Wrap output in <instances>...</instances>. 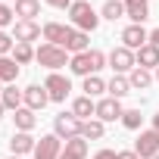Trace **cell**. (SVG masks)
Listing matches in <instances>:
<instances>
[{"instance_id": "obj_28", "label": "cell", "mask_w": 159, "mask_h": 159, "mask_svg": "<svg viewBox=\"0 0 159 159\" xmlns=\"http://www.w3.org/2000/svg\"><path fill=\"white\" fill-rule=\"evenodd\" d=\"M81 91H84V97H100V94L106 91V81H103L100 75H91V78H84Z\"/></svg>"}, {"instance_id": "obj_30", "label": "cell", "mask_w": 159, "mask_h": 159, "mask_svg": "<svg viewBox=\"0 0 159 159\" xmlns=\"http://www.w3.org/2000/svg\"><path fill=\"white\" fill-rule=\"evenodd\" d=\"M140 122H143L140 109H125V116H122V125H125L128 131H137V128H140Z\"/></svg>"}, {"instance_id": "obj_16", "label": "cell", "mask_w": 159, "mask_h": 159, "mask_svg": "<svg viewBox=\"0 0 159 159\" xmlns=\"http://www.w3.org/2000/svg\"><path fill=\"white\" fill-rule=\"evenodd\" d=\"M59 159H88V140L78 134V137H69L66 140V147H62V153H59Z\"/></svg>"}, {"instance_id": "obj_32", "label": "cell", "mask_w": 159, "mask_h": 159, "mask_svg": "<svg viewBox=\"0 0 159 159\" xmlns=\"http://www.w3.org/2000/svg\"><path fill=\"white\" fill-rule=\"evenodd\" d=\"M13 19H16L13 7H7L3 0H0V28H7V25H13Z\"/></svg>"}, {"instance_id": "obj_27", "label": "cell", "mask_w": 159, "mask_h": 159, "mask_svg": "<svg viewBox=\"0 0 159 159\" xmlns=\"http://www.w3.org/2000/svg\"><path fill=\"white\" fill-rule=\"evenodd\" d=\"M122 16H125V3H122V0H106V3L100 7V19L116 22V19H122Z\"/></svg>"}, {"instance_id": "obj_35", "label": "cell", "mask_w": 159, "mask_h": 159, "mask_svg": "<svg viewBox=\"0 0 159 159\" xmlns=\"http://www.w3.org/2000/svg\"><path fill=\"white\" fill-rule=\"evenodd\" d=\"M116 159H140V156H137V153H134V150H122V153H119V156H116Z\"/></svg>"}, {"instance_id": "obj_3", "label": "cell", "mask_w": 159, "mask_h": 159, "mask_svg": "<svg viewBox=\"0 0 159 159\" xmlns=\"http://www.w3.org/2000/svg\"><path fill=\"white\" fill-rule=\"evenodd\" d=\"M34 59H38L44 69L56 72V69H62V66L69 62V50H66V47H56V44H41L38 53H34Z\"/></svg>"}, {"instance_id": "obj_19", "label": "cell", "mask_w": 159, "mask_h": 159, "mask_svg": "<svg viewBox=\"0 0 159 159\" xmlns=\"http://www.w3.org/2000/svg\"><path fill=\"white\" fill-rule=\"evenodd\" d=\"M0 103H3L7 109H13V112H16V109H22V106H25V94H22L16 84H7V88H3V94H0Z\"/></svg>"}, {"instance_id": "obj_39", "label": "cell", "mask_w": 159, "mask_h": 159, "mask_svg": "<svg viewBox=\"0 0 159 159\" xmlns=\"http://www.w3.org/2000/svg\"><path fill=\"white\" fill-rule=\"evenodd\" d=\"M0 94H3V81H0Z\"/></svg>"}, {"instance_id": "obj_21", "label": "cell", "mask_w": 159, "mask_h": 159, "mask_svg": "<svg viewBox=\"0 0 159 159\" xmlns=\"http://www.w3.org/2000/svg\"><path fill=\"white\" fill-rule=\"evenodd\" d=\"M13 122H16V131H31V128L38 125V116H34V109L22 106V109L13 112Z\"/></svg>"}, {"instance_id": "obj_41", "label": "cell", "mask_w": 159, "mask_h": 159, "mask_svg": "<svg viewBox=\"0 0 159 159\" xmlns=\"http://www.w3.org/2000/svg\"><path fill=\"white\" fill-rule=\"evenodd\" d=\"M10 159H22V156H10Z\"/></svg>"}, {"instance_id": "obj_15", "label": "cell", "mask_w": 159, "mask_h": 159, "mask_svg": "<svg viewBox=\"0 0 159 159\" xmlns=\"http://www.w3.org/2000/svg\"><path fill=\"white\" fill-rule=\"evenodd\" d=\"M69 34H72V28H69V25H62V22H47V25H44V41H47V44L66 47Z\"/></svg>"}, {"instance_id": "obj_20", "label": "cell", "mask_w": 159, "mask_h": 159, "mask_svg": "<svg viewBox=\"0 0 159 159\" xmlns=\"http://www.w3.org/2000/svg\"><path fill=\"white\" fill-rule=\"evenodd\" d=\"M128 81H131V91H147V88L153 84V75H150V69L134 66V69L128 72Z\"/></svg>"}, {"instance_id": "obj_13", "label": "cell", "mask_w": 159, "mask_h": 159, "mask_svg": "<svg viewBox=\"0 0 159 159\" xmlns=\"http://www.w3.org/2000/svg\"><path fill=\"white\" fill-rule=\"evenodd\" d=\"M22 94H25V106H28V109H34V112H38V109H44V106L50 103V94H47V88H44V84H28Z\"/></svg>"}, {"instance_id": "obj_38", "label": "cell", "mask_w": 159, "mask_h": 159, "mask_svg": "<svg viewBox=\"0 0 159 159\" xmlns=\"http://www.w3.org/2000/svg\"><path fill=\"white\" fill-rule=\"evenodd\" d=\"M3 112H7V106H3V103H0V119H3Z\"/></svg>"}, {"instance_id": "obj_12", "label": "cell", "mask_w": 159, "mask_h": 159, "mask_svg": "<svg viewBox=\"0 0 159 159\" xmlns=\"http://www.w3.org/2000/svg\"><path fill=\"white\" fill-rule=\"evenodd\" d=\"M41 34H44V28H41L38 22H25V19H19L16 28H13V38H16L19 44H31V41H38Z\"/></svg>"}, {"instance_id": "obj_5", "label": "cell", "mask_w": 159, "mask_h": 159, "mask_svg": "<svg viewBox=\"0 0 159 159\" xmlns=\"http://www.w3.org/2000/svg\"><path fill=\"white\" fill-rule=\"evenodd\" d=\"M134 153L140 156V159H153V156H159V131H140L137 134V140H134Z\"/></svg>"}, {"instance_id": "obj_33", "label": "cell", "mask_w": 159, "mask_h": 159, "mask_svg": "<svg viewBox=\"0 0 159 159\" xmlns=\"http://www.w3.org/2000/svg\"><path fill=\"white\" fill-rule=\"evenodd\" d=\"M47 7H56V10H69L72 7V0H44Z\"/></svg>"}, {"instance_id": "obj_22", "label": "cell", "mask_w": 159, "mask_h": 159, "mask_svg": "<svg viewBox=\"0 0 159 159\" xmlns=\"http://www.w3.org/2000/svg\"><path fill=\"white\" fill-rule=\"evenodd\" d=\"M13 13H16V16H22L25 22H34V16L41 13V0H16Z\"/></svg>"}, {"instance_id": "obj_1", "label": "cell", "mask_w": 159, "mask_h": 159, "mask_svg": "<svg viewBox=\"0 0 159 159\" xmlns=\"http://www.w3.org/2000/svg\"><path fill=\"white\" fill-rule=\"evenodd\" d=\"M103 66H106V53H103V50H84V53H75V56L69 59L72 75H81V78L97 75Z\"/></svg>"}, {"instance_id": "obj_26", "label": "cell", "mask_w": 159, "mask_h": 159, "mask_svg": "<svg viewBox=\"0 0 159 159\" xmlns=\"http://www.w3.org/2000/svg\"><path fill=\"white\" fill-rule=\"evenodd\" d=\"M106 134V125L100 122V119H88V122H81V137L84 140H100Z\"/></svg>"}, {"instance_id": "obj_7", "label": "cell", "mask_w": 159, "mask_h": 159, "mask_svg": "<svg viewBox=\"0 0 159 159\" xmlns=\"http://www.w3.org/2000/svg\"><path fill=\"white\" fill-rule=\"evenodd\" d=\"M106 62L112 66V72H116V75H125V72H131V69L137 66L134 50H128V47H116V50L106 56Z\"/></svg>"}, {"instance_id": "obj_40", "label": "cell", "mask_w": 159, "mask_h": 159, "mask_svg": "<svg viewBox=\"0 0 159 159\" xmlns=\"http://www.w3.org/2000/svg\"><path fill=\"white\" fill-rule=\"evenodd\" d=\"M156 81H159V69H156Z\"/></svg>"}, {"instance_id": "obj_10", "label": "cell", "mask_w": 159, "mask_h": 159, "mask_svg": "<svg viewBox=\"0 0 159 159\" xmlns=\"http://www.w3.org/2000/svg\"><path fill=\"white\" fill-rule=\"evenodd\" d=\"M143 44H150V34L143 31V25H128V28H122V47H128V50H140Z\"/></svg>"}, {"instance_id": "obj_18", "label": "cell", "mask_w": 159, "mask_h": 159, "mask_svg": "<svg viewBox=\"0 0 159 159\" xmlns=\"http://www.w3.org/2000/svg\"><path fill=\"white\" fill-rule=\"evenodd\" d=\"M72 116L81 119V122H88L91 116H97V103H94V97H75V100H72Z\"/></svg>"}, {"instance_id": "obj_42", "label": "cell", "mask_w": 159, "mask_h": 159, "mask_svg": "<svg viewBox=\"0 0 159 159\" xmlns=\"http://www.w3.org/2000/svg\"><path fill=\"white\" fill-rule=\"evenodd\" d=\"M153 159H159V156H153Z\"/></svg>"}, {"instance_id": "obj_14", "label": "cell", "mask_w": 159, "mask_h": 159, "mask_svg": "<svg viewBox=\"0 0 159 159\" xmlns=\"http://www.w3.org/2000/svg\"><path fill=\"white\" fill-rule=\"evenodd\" d=\"M34 147H38V140L31 137V131H16V134L10 137V153H13V156L34 153Z\"/></svg>"}, {"instance_id": "obj_31", "label": "cell", "mask_w": 159, "mask_h": 159, "mask_svg": "<svg viewBox=\"0 0 159 159\" xmlns=\"http://www.w3.org/2000/svg\"><path fill=\"white\" fill-rule=\"evenodd\" d=\"M13 47H16V38H13V34H7L3 28H0V56H10V53H13Z\"/></svg>"}, {"instance_id": "obj_25", "label": "cell", "mask_w": 159, "mask_h": 159, "mask_svg": "<svg viewBox=\"0 0 159 159\" xmlns=\"http://www.w3.org/2000/svg\"><path fill=\"white\" fill-rule=\"evenodd\" d=\"M88 31H78V28H72V34H69V41H66V50L75 56V53H84L88 50Z\"/></svg>"}, {"instance_id": "obj_36", "label": "cell", "mask_w": 159, "mask_h": 159, "mask_svg": "<svg viewBox=\"0 0 159 159\" xmlns=\"http://www.w3.org/2000/svg\"><path fill=\"white\" fill-rule=\"evenodd\" d=\"M150 44H156V47H159V28H153V31H150Z\"/></svg>"}, {"instance_id": "obj_29", "label": "cell", "mask_w": 159, "mask_h": 159, "mask_svg": "<svg viewBox=\"0 0 159 159\" xmlns=\"http://www.w3.org/2000/svg\"><path fill=\"white\" fill-rule=\"evenodd\" d=\"M34 53H38V50H34L31 44H19V41H16V47H13V59H16L19 66H28V62L34 59Z\"/></svg>"}, {"instance_id": "obj_8", "label": "cell", "mask_w": 159, "mask_h": 159, "mask_svg": "<svg viewBox=\"0 0 159 159\" xmlns=\"http://www.w3.org/2000/svg\"><path fill=\"white\" fill-rule=\"evenodd\" d=\"M125 116V109H122V100H116V97H103V100H97V119L106 125V122H116V119H122Z\"/></svg>"}, {"instance_id": "obj_4", "label": "cell", "mask_w": 159, "mask_h": 159, "mask_svg": "<svg viewBox=\"0 0 159 159\" xmlns=\"http://www.w3.org/2000/svg\"><path fill=\"white\" fill-rule=\"evenodd\" d=\"M53 134L62 140H69V137H78V134H81V119H75L72 112H59L56 119H53Z\"/></svg>"}, {"instance_id": "obj_34", "label": "cell", "mask_w": 159, "mask_h": 159, "mask_svg": "<svg viewBox=\"0 0 159 159\" xmlns=\"http://www.w3.org/2000/svg\"><path fill=\"white\" fill-rule=\"evenodd\" d=\"M116 156H119L116 150H100V153H94L91 159H116Z\"/></svg>"}, {"instance_id": "obj_17", "label": "cell", "mask_w": 159, "mask_h": 159, "mask_svg": "<svg viewBox=\"0 0 159 159\" xmlns=\"http://www.w3.org/2000/svg\"><path fill=\"white\" fill-rule=\"evenodd\" d=\"M134 59H137L140 69H159V47H156V44H143V47L134 53Z\"/></svg>"}, {"instance_id": "obj_6", "label": "cell", "mask_w": 159, "mask_h": 159, "mask_svg": "<svg viewBox=\"0 0 159 159\" xmlns=\"http://www.w3.org/2000/svg\"><path fill=\"white\" fill-rule=\"evenodd\" d=\"M44 88H47V94H50L53 103H62L69 97V91H72V81H69L66 75H59V72H50L47 81H44Z\"/></svg>"}, {"instance_id": "obj_37", "label": "cell", "mask_w": 159, "mask_h": 159, "mask_svg": "<svg viewBox=\"0 0 159 159\" xmlns=\"http://www.w3.org/2000/svg\"><path fill=\"white\" fill-rule=\"evenodd\" d=\"M153 131H159V112L153 116Z\"/></svg>"}, {"instance_id": "obj_11", "label": "cell", "mask_w": 159, "mask_h": 159, "mask_svg": "<svg viewBox=\"0 0 159 159\" xmlns=\"http://www.w3.org/2000/svg\"><path fill=\"white\" fill-rule=\"evenodd\" d=\"M125 3V16L131 19V25H143L150 19V0H122Z\"/></svg>"}, {"instance_id": "obj_9", "label": "cell", "mask_w": 159, "mask_h": 159, "mask_svg": "<svg viewBox=\"0 0 159 159\" xmlns=\"http://www.w3.org/2000/svg\"><path fill=\"white\" fill-rule=\"evenodd\" d=\"M59 153H62V140L56 134H44L34 147V159H59Z\"/></svg>"}, {"instance_id": "obj_23", "label": "cell", "mask_w": 159, "mask_h": 159, "mask_svg": "<svg viewBox=\"0 0 159 159\" xmlns=\"http://www.w3.org/2000/svg\"><path fill=\"white\" fill-rule=\"evenodd\" d=\"M106 91H109V97H116V100H122L125 94H131L128 75H112V81H106Z\"/></svg>"}, {"instance_id": "obj_2", "label": "cell", "mask_w": 159, "mask_h": 159, "mask_svg": "<svg viewBox=\"0 0 159 159\" xmlns=\"http://www.w3.org/2000/svg\"><path fill=\"white\" fill-rule=\"evenodd\" d=\"M69 22H72V28L91 34V31L100 25V13L88 3V0H72V7H69Z\"/></svg>"}, {"instance_id": "obj_24", "label": "cell", "mask_w": 159, "mask_h": 159, "mask_svg": "<svg viewBox=\"0 0 159 159\" xmlns=\"http://www.w3.org/2000/svg\"><path fill=\"white\" fill-rule=\"evenodd\" d=\"M19 78V62L13 56H0V81L3 84H13Z\"/></svg>"}]
</instances>
